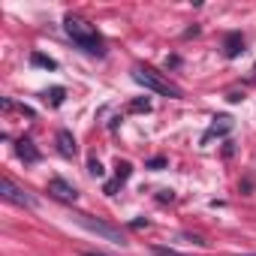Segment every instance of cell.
<instances>
[{
  "instance_id": "9a60e30c",
  "label": "cell",
  "mask_w": 256,
  "mask_h": 256,
  "mask_svg": "<svg viewBox=\"0 0 256 256\" xmlns=\"http://www.w3.org/2000/svg\"><path fill=\"white\" fill-rule=\"evenodd\" d=\"M88 172H90L94 178H102V166H100V160H90V163H88Z\"/></svg>"
},
{
  "instance_id": "2e32d148",
  "label": "cell",
  "mask_w": 256,
  "mask_h": 256,
  "mask_svg": "<svg viewBox=\"0 0 256 256\" xmlns=\"http://www.w3.org/2000/svg\"><path fill=\"white\" fill-rule=\"evenodd\" d=\"M166 166V157H154V160H148V169H163Z\"/></svg>"
},
{
  "instance_id": "4fadbf2b",
  "label": "cell",
  "mask_w": 256,
  "mask_h": 256,
  "mask_svg": "<svg viewBox=\"0 0 256 256\" xmlns=\"http://www.w3.org/2000/svg\"><path fill=\"white\" fill-rule=\"evenodd\" d=\"M130 112H151V102L148 100H136V102H130Z\"/></svg>"
},
{
  "instance_id": "e0dca14e",
  "label": "cell",
  "mask_w": 256,
  "mask_h": 256,
  "mask_svg": "<svg viewBox=\"0 0 256 256\" xmlns=\"http://www.w3.org/2000/svg\"><path fill=\"white\" fill-rule=\"evenodd\" d=\"M84 256H106V253H100V250H84Z\"/></svg>"
},
{
  "instance_id": "5bb4252c",
  "label": "cell",
  "mask_w": 256,
  "mask_h": 256,
  "mask_svg": "<svg viewBox=\"0 0 256 256\" xmlns=\"http://www.w3.org/2000/svg\"><path fill=\"white\" fill-rule=\"evenodd\" d=\"M151 253H154V256H184V253H178V250H169V247H151Z\"/></svg>"
},
{
  "instance_id": "6da1fadb",
  "label": "cell",
  "mask_w": 256,
  "mask_h": 256,
  "mask_svg": "<svg viewBox=\"0 0 256 256\" xmlns=\"http://www.w3.org/2000/svg\"><path fill=\"white\" fill-rule=\"evenodd\" d=\"M64 30H66V36H70L78 48H84V52H90V54H102V36L96 34V28H94L90 22H84V18H78V16H66Z\"/></svg>"
},
{
  "instance_id": "30bf717a",
  "label": "cell",
  "mask_w": 256,
  "mask_h": 256,
  "mask_svg": "<svg viewBox=\"0 0 256 256\" xmlns=\"http://www.w3.org/2000/svg\"><path fill=\"white\" fill-rule=\"evenodd\" d=\"M64 96H66V90H64V88H52V90H46V94H42V100H46L48 106H60V102H64Z\"/></svg>"
},
{
  "instance_id": "5b68a950",
  "label": "cell",
  "mask_w": 256,
  "mask_h": 256,
  "mask_svg": "<svg viewBox=\"0 0 256 256\" xmlns=\"http://www.w3.org/2000/svg\"><path fill=\"white\" fill-rule=\"evenodd\" d=\"M48 193H52L54 199H60V202H70V205L78 199V190H76L70 181H64V178H52V181H48Z\"/></svg>"
},
{
  "instance_id": "8992f818",
  "label": "cell",
  "mask_w": 256,
  "mask_h": 256,
  "mask_svg": "<svg viewBox=\"0 0 256 256\" xmlns=\"http://www.w3.org/2000/svg\"><path fill=\"white\" fill-rule=\"evenodd\" d=\"M54 142H58V151H60L64 157H76V154H78V145H76V136H72L70 130H58V136H54Z\"/></svg>"
},
{
  "instance_id": "9c48e42d",
  "label": "cell",
  "mask_w": 256,
  "mask_h": 256,
  "mask_svg": "<svg viewBox=\"0 0 256 256\" xmlns=\"http://www.w3.org/2000/svg\"><path fill=\"white\" fill-rule=\"evenodd\" d=\"M223 52H226V58H238L244 52V36L241 34H229L226 42H223Z\"/></svg>"
},
{
  "instance_id": "ba28073f",
  "label": "cell",
  "mask_w": 256,
  "mask_h": 256,
  "mask_svg": "<svg viewBox=\"0 0 256 256\" xmlns=\"http://www.w3.org/2000/svg\"><path fill=\"white\" fill-rule=\"evenodd\" d=\"M16 154H18L24 163H36V160H40V151H36V145H34L30 139H18V142H16Z\"/></svg>"
},
{
  "instance_id": "277c9868",
  "label": "cell",
  "mask_w": 256,
  "mask_h": 256,
  "mask_svg": "<svg viewBox=\"0 0 256 256\" xmlns=\"http://www.w3.org/2000/svg\"><path fill=\"white\" fill-rule=\"evenodd\" d=\"M76 223H82L88 232H94V235H100V238H106V241H112V244H126L124 235H120V229H114V226H108V223H102V220H94L90 214H76Z\"/></svg>"
},
{
  "instance_id": "7c38bea8",
  "label": "cell",
  "mask_w": 256,
  "mask_h": 256,
  "mask_svg": "<svg viewBox=\"0 0 256 256\" xmlns=\"http://www.w3.org/2000/svg\"><path fill=\"white\" fill-rule=\"evenodd\" d=\"M114 169H118V178H114V181H120V184L130 178V172H133V166L126 163V160H118V166H114Z\"/></svg>"
},
{
  "instance_id": "8fae6325",
  "label": "cell",
  "mask_w": 256,
  "mask_h": 256,
  "mask_svg": "<svg viewBox=\"0 0 256 256\" xmlns=\"http://www.w3.org/2000/svg\"><path fill=\"white\" fill-rule=\"evenodd\" d=\"M30 64H34V66H42V70H58V64H54L52 58L40 54V52H34V54H30Z\"/></svg>"
},
{
  "instance_id": "3957f363",
  "label": "cell",
  "mask_w": 256,
  "mask_h": 256,
  "mask_svg": "<svg viewBox=\"0 0 256 256\" xmlns=\"http://www.w3.org/2000/svg\"><path fill=\"white\" fill-rule=\"evenodd\" d=\"M0 196H4L6 202H12V205H22V208H36V196L28 193L24 187H18L10 175L0 178Z\"/></svg>"
},
{
  "instance_id": "7a4b0ae2",
  "label": "cell",
  "mask_w": 256,
  "mask_h": 256,
  "mask_svg": "<svg viewBox=\"0 0 256 256\" xmlns=\"http://www.w3.org/2000/svg\"><path fill=\"white\" fill-rule=\"evenodd\" d=\"M133 82L142 84L145 90H154V94H163V96H181V88H175L169 78H163L151 66H133Z\"/></svg>"
},
{
  "instance_id": "52a82bcc",
  "label": "cell",
  "mask_w": 256,
  "mask_h": 256,
  "mask_svg": "<svg viewBox=\"0 0 256 256\" xmlns=\"http://www.w3.org/2000/svg\"><path fill=\"white\" fill-rule=\"evenodd\" d=\"M229 130H232V118L220 114V118H214V124L208 126V133L202 136V142H211L214 136H223V133H229Z\"/></svg>"
}]
</instances>
